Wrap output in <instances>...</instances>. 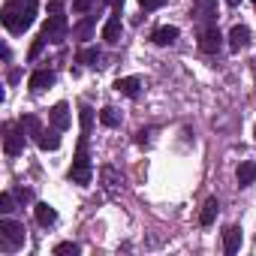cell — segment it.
Masks as SVG:
<instances>
[{"label":"cell","instance_id":"d4e9b609","mask_svg":"<svg viewBox=\"0 0 256 256\" xmlns=\"http://www.w3.org/2000/svg\"><path fill=\"white\" fill-rule=\"evenodd\" d=\"M102 181H106V187H108V190H114V187H118V184H120V181H118V175H114V169H112V166H106V169H102Z\"/></svg>","mask_w":256,"mask_h":256},{"label":"cell","instance_id":"30bf717a","mask_svg":"<svg viewBox=\"0 0 256 256\" xmlns=\"http://www.w3.org/2000/svg\"><path fill=\"white\" fill-rule=\"evenodd\" d=\"M114 90L124 94V96H139V90H142V78H136V76L118 78V82H114Z\"/></svg>","mask_w":256,"mask_h":256},{"label":"cell","instance_id":"ac0fdd59","mask_svg":"<svg viewBox=\"0 0 256 256\" xmlns=\"http://www.w3.org/2000/svg\"><path fill=\"white\" fill-rule=\"evenodd\" d=\"M217 211H220V205H217V199H208V202L202 205V214H199V223H202V226H211V223L217 220Z\"/></svg>","mask_w":256,"mask_h":256},{"label":"cell","instance_id":"7a4b0ae2","mask_svg":"<svg viewBox=\"0 0 256 256\" xmlns=\"http://www.w3.org/2000/svg\"><path fill=\"white\" fill-rule=\"evenodd\" d=\"M94 178V166H90V157H88V136H82L78 148H76V160H72V169H70V181L72 184H90Z\"/></svg>","mask_w":256,"mask_h":256},{"label":"cell","instance_id":"ffe728a7","mask_svg":"<svg viewBox=\"0 0 256 256\" xmlns=\"http://www.w3.org/2000/svg\"><path fill=\"white\" fill-rule=\"evenodd\" d=\"M100 120H102V126H120V114H118V108H112V106H106V108L100 112Z\"/></svg>","mask_w":256,"mask_h":256},{"label":"cell","instance_id":"5bb4252c","mask_svg":"<svg viewBox=\"0 0 256 256\" xmlns=\"http://www.w3.org/2000/svg\"><path fill=\"white\" fill-rule=\"evenodd\" d=\"M34 214H36V223H40V226H54V223H58V211H54L48 202H40V205L34 208Z\"/></svg>","mask_w":256,"mask_h":256},{"label":"cell","instance_id":"83f0119b","mask_svg":"<svg viewBox=\"0 0 256 256\" xmlns=\"http://www.w3.org/2000/svg\"><path fill=\"white\" fill-rule=\"evenodd\" d=\"M72 10L76 12H90L94 10V0H72Z\"/></svg>","mask_w":256,"mask_h":256},{"label":"cell","instance_id":"1f68e13d","mask_svg":"<svg viewBox=\"0 0 256 256\" xmlns=\"http://www.w3.org/2000/svg\"><path fill=\"white\" fill-rule=\"evenodd\" d=\"M106 4H112L114 10H120V6H124V0H106Z\"/></svg>","mask_w":256,"mask_h":256},{"label":"cell","instance_id":"f1b7e54d","mask_svg":"<svg viewBox=\"0 0 256 256\" xmlns=\"http://www.w3.org/2000/svg\"><path fill=\"white\" fill-rule=\"evenodd\" d=\"M163 4H166V0H139V6H142L145 12H148V10H160Z\"/></svg>","mask_w":256,"mask_h":256},{"label":"cell","instance_id":"ba28073f","mask_svg":"<svg viewBox=\"0 0 256 256\" xmlns=\"http://www.w3.org/2000/svg\"><path fill=\"white\" fill-rule=\"evenodd\" d=\"M247 46H250V28L235 24V28L229 30V48H232V52H241V48H247Z\"/></svg>","mask_w":256,"mask_h":256},{"label":"cell","instance_id":"7c38bea8","mask_svg":"<svg viewBox=\"0 0 256 256\" xmlns=\"http://www.w3.org/2000/svg\"><path fill=\"white\" fill-rule=\"evenodd\" d=\"M52 84H54V72H52V70H36V72L30 76V82H28L30 90H46V88H52Z\"/></svg>","mask_w":256,"mask_h":256},{"label":"cell","instance_id":"d6a6232c","mask_svg":"<svg viewBox=\"0 0 256 256\" xmlns=\"http://www.w3.org/2000/svg\"><path fill=\"white\" fill-rule=\"evenodd\" d=\"M226 4H229V6H238V4H241V0H226Z\"/></svg>","mask_w":256,"mask_h":256},{"label":"cell","instance_id":"9c48e42d","mask_svg":"<svg viewBox=\"0 0 256 256\" xmlns=\"http://www.w3.org/2000/svg\"><path fill=\"white\" fill-rule=\"evenodd\" d=\"M190 16L199 18V22H214L217 18V4H214V0H196Z\"/></svg>","mask_w":256,"mask_h":256},{"label":"cell","instance_id":"2e32d148","mask_svg":"<svg viewBox=\"0 0 256 256\" xmlns=\"http://www.w3.org/2000/svg\"><path fill=\"white\" fill-rule=\"evenodd\" d=\"M118 36H120V10L102 24V40H106V42H118Z\"/></svg>","mask_w":256,"mask_h":256},{"label":"cell","instance_id":"4316f807","mask_svg":"<svg viewBox=\"0 0 256 256\" xmlns=\"http://www.w3.org/2000/svg\"><path fill=\"white\" fill-rule=\"evenodd\" d=\"M46 42H48V40L40 34V36L34 40V46H30V54H28V58H30V60H34V58H40V52H42V46H46Z\"/></svg>","mask_w":256,"mask_h":256},{"label":"cell","instance_id":"8fae6325","mask_svg":"<svg viewBox=\"0 0 256 256\" xmlns=\"http://www.w3.org/2000/svg\"><path fill=\"white\" fill-rule=\"evenodd\" d=\"M151 40H154V46H172L178 40V28L175 24H163V28H157L151 34Z\"/></svg>","mask_w":256,"mask_h":256},{"label":"cell","instance_id":"6da1fadb","mask_svg":"<svg viewBox=\"0 0 256 256\" xmlns=\"http://www.w3.org/2000/svg\"><path fill=\"white\" fill-rule=\"evenodd\" d=\"M36 0H12V4H6V10H4V24H6V30L10 34H24L30 24H34V18H36Z\"/></svg>","mask_w":256,"mask_h":256},{"label":"cell","instance_id":"9a60e30c","mask_svg":"<svg viewBox=\"0 0 256 256\" xmlns=\"http://www.w3.org/2000/svg\"><path fill=\"white\" fill-rule=\"evenodd\" d=\"M235 178H238V187H250V184L256 181V163H253V160H244V163L238 166Z\"/></svg>","mask_w":256,"mask_h":256},{"label":"cell","instance_id":"603a6c76","mask_svg":"<svg viewBox=\"0 0 256 256\" xmlns=\"http://www.w3.org/2000/svg\"><path fill=\"white\" fill-rule=\"evenodd\" d=\"M0 211H4V214L16 211V193H4V196H0Z\"/></svg>","mask_w":256,"mask_h":256},{"label":"cell","instance_id":"5b68a950","mask_svg":"<svg viewBox=\"0 0 256 256\" xmlns=\"http://www.w3.org/2000/svg\"><path fill=\"white\" fill-rule=\"evenodd\" d=\"M220 48H223V34L217 30V24L202 28V30H199V52H205V54H217Z\"/></svg>","mask_w":256,"mask_h":256},{"label":"cell","instance_id":"3957f363","mask_svg":"<svg viewBox=\"0 0 256 256\" xmlns=\"http://www.w3.org/2000/svg\"><path fill=\"white\" fill-rule=\"evenodd\" d=\"M22 244H24V226H22L18 220L4 217V220H0V250L12 253V250H18Z\"/></svg>","mask_w":256,"mask_h":256},{"label":"cell","instance_id":"4dcf8cb0","mask_svg":"<svg viewBox=\"0 0 256 256\" xmlns=\"http://www.w3.org/2000/svg\"><path fill=\"white\" fill-rule=\"evenodd\" d=\"M48 12H60V4H58V0H52V4H48Z\"/></svg>","mask_w":256,"mask_h":256},{"label":"cell","instance_id":"484cf974","mask_svg":"<svg viewBox=\"0 0 256 256\" xmlns=\"http://www.w3.org/2000/svg\"><path fill=\"white\" fill-rule=\"evenodd\" d=\"M54 253H58V256H70V253L76 256V253H78V244H72V241H64V244H58V247H54Z\"/></svg>","mask_w":256,"mask_h":256},{"label":"cell","instance_id":"44dd1931","mask_svg":"<svg viewBox=\"0 0 256 256\" xmlns=\"http://www.w3.org/2000/svg\"><path fill=\"white\" fill-rule=\"evenodd\" d=\"M22 126H24V130H28L34 139H40V133H42V124H40L34 114H24V118H22Z\"/></svg>","mask_w":256,"mask_h":256},{"label":"cell","instance_id":"8992f818","mask_svg":"<svg viewBox=\"0 0 256 256\" xmlns=\"http://www.w3.org/2000/svg\"><path fill=\"white\" fill-rule=\"evenodd\" d=\"M4 151L10 157H18L24 151V126L16 130V126H6V136H4Z\"/></svg>","mask_w":256,"mask_h":256},{"label":"cell","instance_id":"7402d4cb","mask_svg":"<svg viewBox=\"0 0 256 256\" xmlns=\"http://www.w3.org/2000/svg\"><path fill=\"white\" fill-rule=\"evenodd\" d=\"M96 60H100V48H82V52H78V64L94 66Z\"/></svg>","mask_w":256,"mask_h":256},{"label":"cell","instance_id":"836d02e7","mask_svg":"<svg viewBox=\"0 0 256 256\" xmlns=\"http://www.w3.org/2000/svg\"><path fill=\"white\" fill-rule=\"evenodd\" d=\"M253 4H256V0H253Z\"/></svg>","mask_w":256,"mask_h":256},{"label":"cell","instance_id":"e0dca14e","mask_svg":"<svg viewBox=\"0 0 256 256\" xmlns=\"http://www.w3.org/2000/svg\"><path fill=\"white\" fill-rule=\"evenodd\" d=\"M58 133H60V130H42L40 139H36L40 151H58V148H60V136H58Z\"/></svg>","mask_w":256,"mask_h":256},{"label":"cell","instance_id":"cb8c5ba5","mask_svg":"<svg viewBox=\"0 0 256 256\" xmlns=\"http://www.w3.org/2000/svg\"><path fill=\"white\" fill-rule=\"evenodd\" d=\"M94 22H96V16H88V18H84V22H82V24L76 28V34H78L82 40H88V34H90V28H94Z\"/></svg>","mask_w":256,"mask_h":256},{"label":"cell","instance_id":"4fadbf2b","mask_svg":"<svg viewBox=\"0 0 256 256\" xmlns=\"http://www.w3.org/2000/svg\"><path fill=\"white\" fill-rule=\"evenodd\" d=\"M223 250H226L229 256L241 250V226H229V229L223 232Z\"/></svg>","mask_w":256,"mask_h":256},{"label":"cell","instance_id":"f546056e","mask_svg":"<svg viewBox=\"0 0 256 256\" xmlns=\"http://www.w3.org/2000/svg\"><path fill=\"white\" fill-rule=\"evenodd\" d=\"M16 199H22V202H30V199H34V193H30V190H24V187H18V190H16Z\"/></svg>","mask_w":256,"mask_h":256},{"label":"cell","instance_id":"52a82bcc","mask_svg":"<svg viewBox=\"0 0 256 256\" xmlns=\"http://www.w3.org/2000/svg\"><path fill=\"white\" fill-rule=\"evenodd\" d=\"M48 120H52L54 130H66L70 126V106L66 102H54L52 112H48Z\"/></svg>","mask_w":256,"mask_h":256},{"label":"cell","instance_id":"d6986e66","mask_svg":"<svg viewBox=\"0 0 256 256\" xmlns=\"http://www.w3.org/2000/svg\"><path fill=\"white\" fill-rule=\"evenodd\" d=\"M78 118H82V136H88L90 126H94V108L82 102V106H78Z\"/></svg>","mask_w":256,"mask_h":256},{"label":"cell","instance_id":"277c9868","mask_svg":"<svg viewBox=\"0 0 256 256\" xmlns=\"http://www.w3.org/2000/svg\"><path fill=\"white\" fill-rule=\"evenodd\" d=\"M66 30H70V24H66L64 12H52L48 22L42 24V36H46L48 42H64V40H66Z\"/></svg>","mask_w":256,"mask_h":256}]
</instances>
